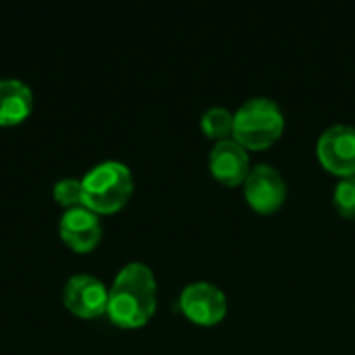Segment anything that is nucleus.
<instances>
[{"instance_id":"f8f14e48","label":"nucleus","mask_w":355,"mask_h":355,"mask_svg":"<svg viewBox=\"0 0 355 355\" xmlns=\"http://www.w3.org/2000/svg\"><path fill=\"white\" fill-rule=\"evenodd\" d=\"M54 198H56L58 204L69 206V208L85 206L83 204V187H81V181L79 179H73V177H64V179H58L54 183Z\"/></svg>"},{"instance_id":"f257e3e1","label":"nucleus","mask_w":355,"mask_h":355,"mask_svg":"<svg viewBox=\"0 0 355 355\" xmlns=\"http://www.w3.org/2000/svg\"><path fill=\"white\" fill-rule=\"evenodd\" d=\"M156 310V277L144 262L125 264L108 291V316L121 327H139Z\"/></svg>"},{"instance_id":"423d86ee","label":"nucleus","mask_w":355,"mask_h":355,"mask_svg":"<svg viewBox=\"0 0 355 355\" xmlns=\"http://www.w3.org/2000/svg\"><path fill=\"white\" fill-rule=\"evenodd\" d=\"M62 300L64 306L81 318H96L108 310V289L98 277L85 272H77L64 283Z\"/></svg>"},{"instance_id":"6e6552de","label":"nucleus","mask_w":355,"mask_h":355,"mask_svg":"<svg viewBox=\"0 0 355 355\" xmlns=\"http://www.w3.org/2000/svg\"><path fill=\"white\" fill-rule=\"evenodd\" d=\"M58 231L75 252H89L100 241L102 225L94 210L87 206H75L60 216Z\"/></svg>"},{"instance_id":"9d476101","label":"nucleus","mask_w":355,"mask_h":355,"mask_svg":"<svg viewBox=\"0 0 355 355\" xmlns=\"http://www.w3.org/2000/svg\"><path fill=\"white\" fill-rule=\"evenodd\" d=\"M33 106V94L27 83L15 77L0 79V125L21 123Z\"/></svg>"},{"instance_id":"1a4fd4ad","label":"nucleus","mask_w":355,"mask_h":355,"mask_svg":"<svg viewBox=\"0 0 355 355\" xmlns=\"http://www.w3.org/2000/svg\"><path fill=\"white\" fill-rule=\"evenodd\" d=\"M250 156L245 148L235 139H218L210 152V171L212 175L227 183L237 185L243 183L250 173Z\"/></svg>"},{"instance_id":"20e7f679","label":"nucleus","mask_w":355,"mask_h":355,"mask_svg":"<svg viewBox=\"0 0 355 355\" xmlns=\"http://www.w3.org/2000/svg\"><path fill=\"white\" fill-rule=\"evenodd\" d=\"M316 152L320 162L337 175H355V127L337 123L324 129L318 137Z\"/></svg>"},{"instance_id":"39448f33","label":"nucleus","mask_w":355,"mask_h":355,"mask_svg":"<svg viewBox=\"0 0 355 355\" xmlns=\"http://www.w3.org/2000/svg\"><path fill=\"white\" fill-rule=\"evenodd\" d=\"M179 308L187 318L200 324H214L227 314L225 291L208 281H196L183 287L179 295Z\"/></svg>"},{"instance_id":"ddd939ff","label":"nucleus","mask_w":355,"mask_h":355,"mask_svg":"<svg viewBox=\"0 0 355 355\" xmlns=\"http://www.w3.org/2000/svg\"><path fill=\"white\" fill-rule=\"evenodd\" d=\"M333 202L337 206V210L347 216H355V175L343 177L337 185H335V193H333Z\"/></svg>"},{"instance_id":"f03ea898","label":"nucleus","mask_w":355,"mask_h":355,"mask_svg":"<svg viewBox=\"0 0 355 355\" xmlns=\"http://www.w3.org/2000/svg\"><path fill=\"white\" fill-rule=\"evenodd\" d=\"M285 116L272 98L256 96L245 100L233 114V135L243 148L260 150L283 133Z\"/></svg>"},{"instance_id":"9b49d317","label":"nucleus","mask_w":355,"mask_h":355,"mask_svg":"<svg viewBox=\"0 0 355 355\" xmlns=\"http://www.w3.org/2000/svg\"><path fill=\"white\" fill-rule=\"evenodd\" d=\"M202 129L210 137H220L233 131V114L225 106H212L202 114Z\"/></svg>"},{"instance_id":"7ed1b4c3","label":"nucleus","mask_w":355,"mask_h":355,"mask_svg":"<svg viewBox=\"0 0 355 355\" xmlns=\"http://www.w3.org/2000/svg\"><path fill=\"white\" fill-rule=\"evenodd\" d=\"M83 204L98 212L119 210L133 191V177L125 162L104 160L81 179Z\"/></svg>"},{"instance_id":"0eeeda50","label":"nucleus","mask_w":355,"mask_h":355,"mask_svg":"<svg viewBox=\"0 0 355 355\" xmlns=\"http://www.w3.org/2000/svg\"><path fill=\"white\" fill-rule=\"evenodd\" d=\"M243 185H245V198L250 206L264 214L275 212L287 196V185L279 168H275L272 164H264V162L250 168Z\"/></svg>"}]
</instances>
